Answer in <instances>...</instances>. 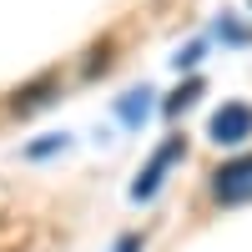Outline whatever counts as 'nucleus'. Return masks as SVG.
I'll return each mask as SVG.
<instances>
[{
    "instance_id": "obj_3",
    "label": "nucleus",
    "mask_w": 252,
    "mask_h": 252,
    "mask_svg": "<svg viewBox=\"0 0 252 252\" xmlns=\"http://www.w3.org/2000/svg\"><path fill=\"white\" fill-rule=\"evenodd\" d=\"M212 141L217 146H237V141H247L252 136V106H242V101H227V106L212 116Z\"/></svg>"
},
{
    "instance_id": "obj_1",
    "label": "nucleus",
    "mask_w": 252,
    "mask_h": 252,
    "mask_svg": "<svg viewBox=\"0 0 252 252\" xmlns=\"http://www.w3.org/2000/svg\"><path fill=\"white\" fill-rule=\"evenodd\" d=\"M212 197L222 207H242L252 202V157H237V161H227L212 172Z\"/></svg>"
},
{
    "instance_id": "obj_5",
    "label": "nucleus",
    "mask_w": 252,
    "mask_h": 252,
    "mask_svg": "<svg viewBox=\"0 0 252 252\" xmlns=\"http://www.w3.org/2000/svg\"><path fill=\"white\" fill-rule=\"evenodd\" d=\"M61 146H66V136H46V141H31V146H26V157H31V161H40V157L61 152Z\"/></svg>"
},
{
    "instance_id": "obj_4",
    "label": "nucleus",
    "mask_w": 252,
    "mask_h": 252,
    "mask_svg": "<svg viewBox=\"0 0 252 252\" xmlns=\"http://www.w3.org/2000/svg\"><path fill=\"white\" fill-rule=\"evenodd\" d=\"M146 96H152V91H126V96H121L116 111H121L126 126H141V121H146V111H152V101H146Z\"/></svg>"
},
{
    "instance_id": "obj_6",
    "label": "nucleus",
    "mask_w": 252,
    "mask_h": 252,
    "mask_svg": "<svg viewBox=\"0 0 252 252\" xmlns=\"http://www.w3.org/2000/svg\"><path fill=\"white\" fill-rule=\"evenodd\" d=\"M197 91H202V81H187V86H182L172 101H166V111H182V106H192V101H197Z\"/></svg>"
},
{
    "instance_id": "obj_7",
    "label": "nucleus",
    "mask_w": 252,
    "mask_h": 252,
    "mask_svg": "<svg viewBox=\"0 0 252 252\" xmlns=\"http://www.w3.org/2000/svg\"><path fill=\"white\" fill-rule=\"evenodd\" d=\"M197 56H202V46H187V51H177L172 61H177V71H182V66H197Z\"/></svg>"
},
{
    "instance_id": "obj_8",
    "label": "nucleus",
    "mask_w": 252,
    "mask_h": 252,
    "mask_svg": "<svg viewBox=\"0 0 252 252\" xmlns=\"http://www.w3.org/2000/svg\"><path fill=\"white\" fill-rule=\"evenodd\" d=\"M111 252H141V237H136V232H126V237H116Z\"/></svg>"
},
{
    "instance_id": "obj_2",
    "label": "nucleus",
    "mask_w": 252,
    "mask_h": 252,
    "mask_svg": "<svg viewBox=\"0 0 252 252\" xmlns=\"http://www.w3.org/2000/svg\"><path fill=\"white\" fill-rule=\"evenodd\" d=\"M177 157H182V136H172L166 146H157L152 161L141 166V177L131 182V202H152V197H157V187H161V177H166V166H172Z\"/></svg>"
}]
</instances>
